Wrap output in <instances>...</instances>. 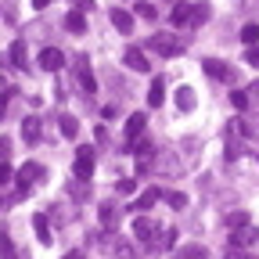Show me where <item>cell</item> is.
Returning <instances> with one entry per match:
<instances>
[{
  "mask_svg": "<svg viewBox=\"0 0 259 259\" xmlns=\"http://www.w3.org/2000/svg\"><path fill=\"white\" fill-rule=\"evenodd\" d=\"M148 51L162 54V58H177L187 51V40L184 36H173V32H155V36L148 40Z\"/></svg>",
  "mask_w": 259,
  "mask_h": 259,
  "instance_id": "1",
  "label": "cell"
},
{
  "mask_svg": "<svg viewBox=\"0 0 259 259\" xmlns=\"http://www.w3.org/2000/svg\"><path fill=\"white\" fill-rule=\"evenodd\" d=\"M134 238H137L144 248H158V241H162V227H158L151 216H137V220H134Z\"/></svg>",
  "mask_w": 259,
  "mask_h": 259,
  "instance_id": "2",
  "label": "cell"
},
{
  "mask_svg": "<svg viewBox=\"0 0 259 259\" xmlns=\"http://www.w3.org/2000/svg\"><path fill=\"white\" fill-rule=\"evenodd\" d=\"M15 180H18L22 194H25L32 184H40V180H44V166H40V162H25V166L18 169V177H15Z\"/></svg>",
  "mask_w": 259,
  "mask_h": 259,
  "instance_id": "3",
  "label": "cell"
},
{
  "mask_svg": "<svg viewBox=\"0 0 259 259\" xmlns=\"http://www.w3.org/2000/svg\"><path fill=\"white\" fill-rule=\"evenodd\" d=\"M255 241H259V227H252V223H241L231 231V245H238V248H248Z\"/></svg>",
  "mask_w": 259,
  "mask_h": 259,
  "instance_id": "4",
  "label": "cell"
},
{
  "mask_svg": "<svg viewBox=\"0 0 259 259\" xmlns=\"http://www.w3.org/2000/svg\"><path fill=\"white\" fill-rule=\"evenodd\" d=\"M61 65H65V54H61L58 47H44V51H40V69H44V72H58Z\"/></svg>",
  "mask_w": 259,
  "mask_h": 259,
  "instance_id": "5",
  "label": "cell"
},
{
  "mask_svg": "<svg viewBox=\"0 0 259 259\" xmlns=\"http://www.w3.org/2000/svg\"><path fill=\"white\" fill-rule=\"evenodd\" d=\"M72 169H76L79 180H87V177L94 173V148H79V151H76V166H72Z\"/></svg>",
  "mask_w": 259,
  "mask_h": 259,
  "instance_id": "6",
  "label": "cell"
},
{
  "mask_svg": "<svg viewBox=\"0 0 259 259\" xmlns=\"http://www.w3.org/2000/svg\"><path fill=\"white\" fill-rule=\"evenodd\" d=\"M76 79H79V87H83L87 94H97V79H94V69L87 65V58L76 61Z\"/></svg>",
  "mask_w": 259,
  "mask_h": 259,
  "instance_id": "7",
  "label": "cell"
},
{
  "mask_svg": "<svg viewBox=\"0 0 259 259\" xmlns=\"http://www.w3.org/2000/svg\"><path fill=\"white\" fill-rule=\"evenodd\" d=\"M169 22H173L177 29H191V25H194V4H177L173 15H169Z\"/></svg>",
  "mask_w": 259,
  "mask_h": 259,
  "instance_id": "8",
  "label": "cell"
},
{
  "mask_svg": "<svg viewBox=\"0 0 259 259\" xmlns=\"http://www.w3.org/2000/svg\"><path fill=\"white\" fill-rule=\"evenodd\" d=\"M202 69H205L212 79H223V83H231V79H234V72L227 69V65H223L220 58H205V61H202Z\"/></svg>",
  "mask_w": 259,
  "mask_h": 259,
  "instance_id": "9",
  "label": "cell"
},
{
  "mask_svg": "<svg viewBox=\"0 0 259 259\" xmlns=\"http://www.w3.org/2000/svg\"><path fill=\"white\" fill-rule=\"evenodd\" d=\"M122 61L130 65V69H134V72H148V58H144V51L141 47H126V54H122Z\"/></svg>",
  "mask_w": 259,
  "mask_h": 259,
  "instance_id": "10",
  "label": "cell"
},
{
  "mask_svg": "<svg viewBox=\"0 0 259 259\" xmlns=\"http://www.w3.org/2000/svg\"><path fill=\"white\" fill-rule=\"evenodd\" d=\"M144 122H148V119H144V112H134V115L126 119V144H134V141L144 134Z\"/></svg>",
  "mask_w": 259,
  "mask_h": 259,
  "instance_id": "11",
  "label": "cell"
},
{
  "mask_svg": "<svg viewBox=\"0 0 259 259\" xmlns=\"http://www.w3.org/2000/svg\"><path fill=\"white\" fill-rule=\"evenodd\" d=\"M97 216H101V227H105V231H115V227H119V205H115V202H105L101 209H97Z\"/></svg>",
  "mask_w": 259,
  "mask_h": 259,
  "instance_id": "12",
  "label": "cell"
},
{
  "mask_svg": "<svg viewBox=\"0 0 259 259\" xmlns=\"http://www.w3.org/2000/svg\"><path fill=\"white\" fill-rule=\"evenodd\" d=\"M158 198H166V194H162L158 187H148V191L141 194V198H137L134 205H130V209H134V212H148V209H151V205H155Z\"/></svg>",
  "mask_w": 259,
  "mask_h": 259,
  "instance_id": "13",
  "label": "cell"
},
{
  "mask_svg": "<svg viewBox=\"0 0 259 259\" xmlns=\"http://www.w3.org/2000/svg\"><path fill=\"white\" fill-rule=\"evenodd\" d=\"M32 231H36L40 245H51V241H54V234H51V220H47L44 212H36V216H32Z\"/></svg>",
  "mask_w": 259,
  "mask_h": 259,
  "instance_id": "14",
  "label": "cell"
},
{
  "mask_svg": "<svg viewBox=\"0 0 259 259\" xmlns=\"http://www.w3.org/2000/svg\"><path fill=\"white\" fill-rule=\"evenodd\" d=\"M65 29H69L72 32V36H79V32H87V15L76 8V11H69V15H65Z\"/></svg>",
  "mask_w": 259,
  "mask_h": 259,
  "instance_id": "15",
  "label": "cell"
},
{
  "mask_svg": "<svg viewBox=\"0 0 259 259\" xmlns=\"http://www.w3.org/2000/svg\"><path fill=\"white\" fill-rule=\"evenodd\" d=\"M162 101H166V79H151L148 105H151V108H162Z\"/></svg>",
  "mask_w": 259,
  "mask_h": 259,
  "instance_id": "16",
  "label": "cell"
},
{
  "mask_svg": "<svg viewBox=\"0 0 259 259\" xmlns=\"http://www.w3.org/2000/svg\"><path fill=\"white\" fill-rule=\"evenodd\" d=\"M11 61H15V69H29V47H25V40L11 44Z\"/></svg>",
  "mask_w": 259,
  "mask_h": 259,
  "instance_id": "17",
  "label": "cell"
},
{
  "mask_svg": "<svg viewBox=\"0 0 259 259\" xmlns=\"http://www.w3.org/2000/svg\"><path fill=\"white\" fill-rule=\"evenodd\" d=\"M194 101H198V97H194L191 87H177V108H180V112H191Z\"/></svg>",
  "mask_w": 259,
  "mask_h": 259,
  "instance_id": "18",
  "label": "cell"
},
{
  "mask_svg": "<svg viewBox=\"0 0 259 259\" xmlns=\"http://www.w3.org/2000/svg\"><path fill=\"white\" fill-rule=\"evenodd\" d=\"M112 25L119 29V32H130V29H134V15H130V11H112Z\"/></svg>",
  "mask_w": 259,
  "mask_h": 259,
  "instance_id": "19",
  "label": "cell"
},
{
  "mask_svg": "<svg viewBox=\"0 0 259 259\" xmlns=\"http://www.w3.org/2000/svg\"><path fill=\"white\" fill-rule=\"evenodd\" d=\"M177 259H209V248L205 245H184L177 252Z\"/></svg>",
  "mask_w": 259,
  "mask_h": 259,
  "instance_id": "20",
  "label": "cell"
},
{
  "mask_svg": "<svg viewBox=\"0 0 259 259\" xmlns=\"http://www.w3.org/2000/svg\"><path fill=\"white\" fill-rule=\"evenodd\" d=\"M22 137H25L29 144H36V141H40V119H25V122H22Z\"/></svg>",
  "mask_w": 259,
  "mask_h": 259,
  "instance_id": "21",
  "label": "cell"
},
{
  "mask_svg": "<svg viewBox=\"0 0 259 259\" xmlns=\"http://www.w3.org/2000/svg\"><path fill=\"white\" fill-rule=\"evenodd\" d=\"M0 259H18V248L8 234H0Z\"/></svg>",
  "mask_w": 259,
  "mask_h": 259,
  "instance_id": "22",
  "label": "cell"
},
{
  "mask_svg": "<svg viewBox=\"0 0 259 259\" xmlns=\"http://www.w3.org/2000/svg\"><path fill=\"white\" fill-rule=\"evenodd\" d=\"M61 134L69 137V141L79 134V122H76V115H61Z\"/></svg>",
  "mask_w": 259,
  "mask_h": 259,
  "instance_id": "23",
  "label": "cell"
},
{
  "mask_svg": "<svg viewBox=\"0 0 259 259\" xmlns=\"http://www.w3.org/2000/svg\"><path fill=\"white\" fill-rule=\"evenodd\" d=\"M241 40H245L248 47H255V44H259V25H255V22H248V25L241 29Z\"/></svg>",
  "mask_w": 259,
  "mask_h": 259,
  "instance_id": "24",
  "label": "cell"
},
{
  "mask_svg": "<svg viewBox=\"0 0 259 259\" xmlns=\"http://www.w3.org/2000/svg\"><path fill=\"white\" fill-rule=\"evenodd\" d=\"M248 101H252L248 90H234V94H231V105H234L238 112H241V108H248Z\"/></svg>",
  "mask_w": 259,
  "mask_h": 259,
  "instance_id": "25",
  "label": "cell"
},
{
  "mask_svg": "<svg viewBox=\"0 0 259 259\" xmlns=\"http://www.w3.org/2000/svg\"><path fill=\"white\" fill-rule=\"evenodd\" d=\"M166 202H169L173 209H187V194H184V191H169V194H166Z\"/></svg>",
  "mask_w": 259,
  "mask_h": 259,
  "instance_id": "26",
  "label": "cell"
},
{
  "mask_svg": "<svg viewBox=\"0 0 259 259\" xmlns=\"http://www.w3.org/2000/svg\"><path fill=\"white\" fill-rule=\"evenodd\" d=\"M115 259H137L134 245H126V241H115Z\"/></svg>",
  "mask_w": 259,
  "mask_h": 259,
  "instance_id": "27",
  "label": "cell"
},
{
  "mask_svg": "<svg viewBox=\"0 0 259 259\" xmlns=\"http://www.w3.org/2000/svg\"><path fill=\"white\" fill-rule=\"evenodd\" d=\"M177 245V231H162V241H158V248H173Z\"/></svg>",
  "mask_w": 259,
  "mask_h": 259,
  "instance_id": "28",
  "label": "cell"
},
{
  "mask_svg": "<svg viewBox=\"0 0 259 259\" xmlns=\"http://www.w3.org/2000/svg\"><path fill=\"white\" fill-rule=\"evenodd\" d=\"M8 158H11V141H8V137H0V166H4Z\"/></svg>",
  "mask_w": 259,
  "mask_h": 259,
  "instance_id": "29",
  "label": "cell"
},
{
  "mask_svg": "<svg viewBox=\"0 0 259 259\" xmlns=\"http://www.w3.org/2000/svg\"><path fill=\"white\" fill-rule=\"evenodd\" d=\"M205 18H209V8L205 4H194V25H202Z\"/></svg>",
  "mask_w": 259,
  "mask_h": 259,
  "instance_id": "30",
  "label": "cell"
},
{
  "mask_svg": "<svg viewBox=\"0 0 259 259\" xmlns=\"http://www.w3.org/2000/svg\"><path fill=\"white\" fill-rule=\"evenodd\" d=\"M245 61H248V65H255V69H259V44L245 51Z\"/></svg>",
  "mask_w": 259,
  "mask_h": 259,
  "instance_id": "31",
  "label": "cell"
},
{
  "mask_svg": "<svg viewBox=\"0 0 259 259\" xmlns=\"http://www.w3.org/2000/svg\"><path fill=\"white\" fill-rule=\"evenodd\" d=\"M238 155H241V144L227 137V158H238Z\"/></svg>",
  "mask_w": 259,
  "mask_h": 259,
  "instance_id": "32",
  "label": "cell"
},
{
  "mask_svg": "<svg viewBox=\"0 0 259 259\" xmlns=\"http://www.w3.org/2000/svg\"><path fill=\"white\" fill-rule=\"evenodd\" d=\"M137 15H141V18H155V8H151V4H144V0H141V4H137Z\"/></svg>",
  "mask_w": 259,
  "mask_h": 259,
  "instance_id": "33",
  "label": "cell"
},
{
  "mask_svg": "<svg viewBox=\"0 0 259 259\" xmlns=\"http://www.w3.org/2000/svg\"><path fill=\"white\" fill-rule=\"evenodd\" d=\"M227 223H231V231H234V227H241V223H248V216L245 212H234L231 220H227Z\"/></svg>",
  "mask_w": 259,
  "mask_h": 259,
  "instance_id": "34",
  "label": "cell"
},
{
  "mask_svg": "<svg viewBox=\"0 0 259 259\" xmlns=\"http://www.w3.org/2000/svg\"><path fill=\"white\" fill-rule=\"evenodd\" d=\"M15 173H11V166H8V162H4V166H0V184H8Z\"/></svg>",
  "mask_w": 259,
  "mask_h": 259,
  "instance_id": "35",
  "label": "cell"
},
{
  "mask_svg": "<svg viewBox=\"0 0 259 259\" xmlns=\"http://www.w3.org/2000/svg\"><path fill=\"white\" fill-rule=\"evenodd\" d=\"M223 259H241V248H238V245H231V248L223 252Z\"/></svg>",
  "mask_w": 259,
  "mask_h": 259,
  "instance_id": "36",
  "label": "cell"
},
{
  "mask_svg": "<svg viewBox=\"0 0 259 259\" xmlns=\"http://www.w3.org/2000/svg\"><path fill=\"white\" fill-rule=\"evenodd\" d=\"M248 97H252V101H259V79H255V83L248 87Z\"/></svg>",
  "mask_w": 259,
  "mask_h": 259,
  "instance_id": "37",
  "label": "cell"
},
{
  "mask_svg": "<svg viewBox=\"0 0 259 259\" xmlns=\"http://www.w3.org/2000/svg\"><path fill=\"white\" fill-rule=\"evenodd\" d=\"M76 8H79V11H90V8H94V0H76Z\"/></svg>",
  "mask_w": 259,
  "mask_h": 259,
  "instance_id": "38",
  "label": "cell"
},
{
  "mask_svg": "<svg viewBox=\"0 0 259 259\" xmlns=\"http://www.w3.org/2000/svg\"><path fill=\"white\" fill-rule=\"evenodd\" d=\"M4 112H8V94H0V119H4Z\"/></svg>",
  "mask_w": 259,
  "mask_h": 259,
  "instance_id": "39",
  "label": "cell"
},
{
  "mask_svg": "<svg viewBox=\"0 0 259 259\" xmlns=\"http://www.w3.org/2000/svg\"><path fill=\"white\" fill-rule=\"evenodd\" d=\"M47 4H51V0H32V8H36V11H44Z\"/></svg>",
  "mask_w": 259,
  "mask_h": 259,
  "instance_id": "40",
  "label": "cell"
},
{
  "mask_svg": "<svg viewBox=\"0 0 259 259\" xmlns=\"http://www.w3.org/2000/svg\"><path fill=\"white\" fill-rule=\"evenodd\" d=\"M61 259H83V252H69V255H61Z\"/></svg>",
  "mask_w": 259,
  "mask_h": 259,
  "instance_id": "41",
  "label": "cell"
}]
</instances>
